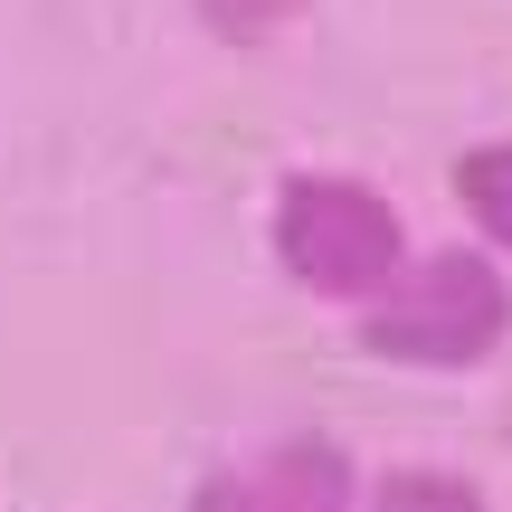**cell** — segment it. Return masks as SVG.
<instances>
[{"mask_svg":"<svg viewBox=\"0 0 512 512\" xmlns=\"http://www.w3.org/2000/svg\"><path fill=\"white\" fill-rule=\"evenodd\" d=\"M351 342L418 380H465L512 342V266L475 238L408 247L370 304H351Z\"/></svg>","mask_w":512,"mask_h":512,"instance_id":"obj_1","label":"cell"},{"mask_svg":"<svg viewBox=\"0 0 512 512\" xmlns=\"http://www.w3.org/2000/svg\"><path fill=\"white\" fill-rule=\"evenodd\" d=\"M408 247L418 238H408L399 200H389L370 171L304 162V171H285V181L266 190V256H275V275H285L294 294H313V304H332V313L370 304Z\"/></svg>","mask_w":512,"mask_h":512,"instance_id":"obj_2","label":"cell"},{"mask_svg":"<svg viewBox=\"0 0 512 512\" xmlns=\"http://www.w3.org/2000/svg\"><path fill=\"white\" fill-rule=\"evenodd\" d=\"M181 512H361V456L332 427H275L209 465Z\"/></svg>","mask_w":512,"mask_h":512,"instance_id":"obj_3","label":"cell"},{"mask_svg":"<svg viewBox=\"0 0 512 512\" xmlns=\"http://www.w3.org/2000/svg\"><path fill=\"white\" fill-rule=\"evenodd\" d=\"M456 209L475 228V247H494L512 266V133H484L456 152Z\"/></svg>","mask_w":512,"mask_h":512,"instance_id":"obj_4","label":"cell"},{"mask_svg":"<svg viewBox=\"0 0 512 512\" xmlns=\"http://www.w3.org/2000/svg\"><path fill=\"white\" fill-rule=\"evenodd\" d=\"M361 512H494L465 465H380V475H361Z\"/></svg>","mask_w":512,"mask_h":512,"instance_id":"obj_5","label":"cell"},{"mask_svg":"<svg viewBox=\"0 0 512 512\" xmlns=\"http://www.w3.org/2000/svg\"><path fill=\"white\" fill-rule=\"evenodd\" d=\"M190 19H200L219 48H238V57H256V48H275V38H294L313 19V0H181Z\"/></svg>","mask_w":512,"mask_h":512,"instance_id":"obj_6","label":"cell"}]
</instances>
